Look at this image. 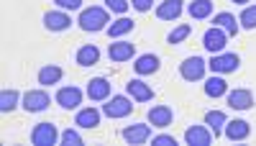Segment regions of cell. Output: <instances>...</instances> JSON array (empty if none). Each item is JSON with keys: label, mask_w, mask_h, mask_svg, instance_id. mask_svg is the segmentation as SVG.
<instances>
[{"label": "cell", "mask_w": 256, "mask_h": 146, "mask_svg": "<svg viewBox=\"0 0 256 146\" xmlns=\"http://www.w3.org/2000/svg\"><path fill=\"white\" fill-rule=\"evenodd\" d=\"M77 24H80L82 31H92V34H95V31H105V28H108L110 16H108V10H105V8L92 6V8H84V10L80 13Z\"/></svg>", "instance_id": "cell-1"}, {"label": "cell", "mask_w": 256, "mask_h": 146, "mask_svg": "<svg viewBox=\"0 0 256 146\" xmlns=\"http://www.w3.org/2000/svg\"><path fill=\"white\" fill-rule=\"evenodd\" d=\"M241 67V56L233 54V52H220V54H212V59L208 62V70L212 74H230Z\"/></svg>", "instance_id": "cell-2"}, {"label": "cell", "mask_w": 256, "mask_h": 146, "mask_svg": "<svg viewBox=\"0 0 256 146\" xmlns=\"http://www.w3.org/2000/svg\"><path fill=\"white\" fill-rule=\"evenodd\" d=\"M134 113V102L128 100L126 95H113L105 100V106H102V116H108L113 120L118 118H126V116H131Z\"/></svg>", "instance_id": "cell-3"}, {"label": "cell", "mask_w": 256, "mask_h": 146, "mask_svg": "<svg viewBox=\"0 0 256 146\" xmlns=\"http://www.w3.org/2000/svg\"><path fill=\"white\" fill-rule=\"evenodd\" d=\"M20 106H24L26 113H41L52 106V98H49L46 90H28L20 98Z\"/></svg>", "instance_id": "cell-4"}, {"label": "cell", "mask_w": 256, "mask_h": 146, "mask_svg": "<svg viewBox=\"0 0 256 146\" xmlns=\"http://www.w3.org/2000/svg\"><path fill=\"white\" fill-rule=\"evenodd\" d=\"M205 70H208V62H205L202 56H187L182 64H180V74H182V80H187V82L202 80V77H205Z\"/></svg>", "instance_id": "cell-5"}, {"label": "cell", "mask_w": 256, "mask_h": 146, "mask_svg": "<svg viewBox=\"0 0 256 146\" xmlns=\"http://www.w3.org/2000/svg\"><path fill=\"white\" fill-rule=\"evenodd\" d=\"M56 141H59V131H56L54 123L44 120V123H38V126H34L31 144H36V146H54Z\"/></svg>", "instance_id": "cell-6"}, {"label": "cell", "mask_w": 256, "mask_h": 146, "mask_svg": "<svg viewBox=\"0 0 256 146\" xmlns=\"http://www.w3.org/2000/svg\"><path fill=\"white\" fill-rule=\"evenodd\" d=\"M228 44V34L218 26H210L205 34H202V46L210 52V54H220Z\"/></svg>", "instance_id": "cell-7"}, {"label": "cell", "mask_w": 256, "mask_h": 146, "mask_svg": "<svg viewBox=\"0 0 256 146\" xmlns=\"http://www.w3.org/2000/svg\"><path fill=\"white\" fill-rule=\"evenodd\" d=\"M120 136H123L126 144H134V146L146 144L152 138V123H134V126H126L120 131Z\"/></svg>", "instance_id": "cell-8"}, {"label": "cell", "mask_w": 256, "mask_h": 146, "mask_svg": "<svg viewBox=\"0 0 256 146\" xmlns=\"http://www.w3.org/2000/svg\"><path fill=\"white\" fill-rule=\"evenodd\" d=\"M82 90L80 88H74V85H70V88H59L56 90V102L64 108V110H74V108H80L82 106Z\"/></svg>", "instance_id": "cell-9"}, {"label": "cell", "mask_w": 256, "mask_h": 146, "mask_svg": "<svg viewBox=\"0 0 256 146\" xmlns=\"http://www.w3.org/2000/svg\"><path fill=\"white\" fill-rule=\"evenodd\" d=\"M212 131L208 126H190L184 131V144L187 146H210L212 144Z\"/></svg>", "instance_id": "cell-10"}, {"label": "cell", "mask_w": 256, "mask_h": 146, "mask_svg": "<svg viewBox=\"0 0 256 146\" xmlns=\"http://www.w3.org/2000/svg\"><path fill=\"white\" fill-rule=\"evenodd\" d=\"M126 92H128V98H134L136 102L154 100V90L148 88L144 80H128V82H126Z\"/></svg>", "instance_id": "cell-11"}, {"label": "cell", "mask_w": 256, "mask_h": 146, "mask_svg": "<svg viewBox=\"0 0 256 146\" xmlns=\"http://www.w3.org/2000/svg\"><path fill=\"white\" fill-rule=\"evenodd\" d=\"M88 98L95 100V102H105L110 98V82L105 77H92L88 82Z\"/></svg>", "instance_id": "cell-12"}, {"label": "cell", "mask_w": 256, "mask_h": 146, "mask_svg": "<svg viewBox=\"0 0 256 146\" xmlns=\"http://www.w3.org/2000/svg\"><path fill=\"white\" fill-rule=\"evenodd\" d=\"M44 26L49 31H67L72 26V18L67 10H49L44 13Z\"/></svg>", "instance_id": "cell-13"}, {"label": "cell", "mask_w": 256, "mask_h": 146, "mask_svg": "<svg viewBox=\"0 0 256 146\" xmlns=\"http://www.w3.org/2000/svg\"><path fill=\"white\" fill-rule=\"evenodd\" d=\"M223 134H226L228 141H246L248 134H251V126H248V120L236 118V120H228V123H226Z\"/></svg>", "instance_id": "cell-14"}, {"label": "cell", "mask_w": 256, "mask_h": 146, "mask_svg": "<svg viewBox=\"0 0 256 146\" xmlns=\"http://www.w3.org/2000/svg\"><path fill=\"white\" fill-rule=\"evenodd\" d=\"M148 123H152L154 128H166V126H172V118H174V113H172V108L169 106H154L152 110H148Z\"/></svg>", "instance_id": "cell-15"}, {"label": "cell", "mask_w": 256, "mask_h": 146, "mask_svg": "<svg viewBox=\"0 0 256 146\" xmlns=\"http://www.w3.org/2000/svg\"><path fill=\"white\" fill-rule=\"evenodd\" d=\"M228 106L233 110H248L254 106V92L246 90V88H238V90H230L228 92Z\"/></svg>", "instance_id": "cell-16"}, {"label": "cell", "mask_w": 256, "mask_h": 146, "mask_svg": "<svg viewBox=\"0 0 256 146\" xmlns=\"http://www.w3.org/2000/svg\"><path fill=\"white\" fill-rule=\"evenodd\" d=\"M134 54H136V46L131 41H113L108 49V56L113 62H128V59H134Z\"/></svg>", "instance_id": "cell-17"}, {"label": "cell", "mask_w": 256, "mask_h": 146, "mask_svg": "<svg viewBox=\"0 0 256 146\" xmlns=\"http://www.w3.org/2000/svg\"><path fill=\"white\" fill-rule=\"evenodd\" d=\"M100 110L98 108H82V110H77V116H74V126H80V128H95V126H100Z\"/></svg>", "instance_id": "cell-18"}, {"label": "cell", "mask_w": 256, "mask_h": 146, "mask_svg": "<svg viewBox=\"0 0 256 146\" xmlns=\"http://www.w3.org/2000/svg\"><path fill=\"white\" fill-rule=\"evenodd\" d=\"M182 0H164V3L156 6V18L162 20H177L182 16Z\"/></svg>", "instance_id": "cell-19"}, {"label": "cell", "mask_w": 256, "mask_h": 146, "mask_svg": "<svg viewBox=\"0 0 256 146\" xmlns=\"http://www.w3.org/2000/svg\"><path fill=\"white\" fill-rule=\"evenodd\" d=\"M159 67H162V62H159V56H156V54H141V56L136 59V64H134V70H136L141 77L159 72Z\"/></svg>", "instance_id": "cell-20"}, {"label": "cell", "mask_w": 256, "mask_h": 146, "mask_svg": "<svg viewBox=\"0 0 256 146\" xmlns=\"http://www.w3.org/2000/svg\"><path fill=\"white\" fill-rule=\"evenodd\" d=\"M100 62V49L95 44H84L77 49V64L80 67H92Z\"/></svg>", "instance_id": "cell-21"}, {"label": "cell", "mask_w": 256, "mask_h": 146, "mask_svg": "<svg viewBox=\"0 0 256 146\" xmlns=\"http://www.w3.org/2000/svg\"><path fill=\"white\" fill-rule=\"evenodd\" d=\"M205 95L208 98H223V95H228V82L220 74L208 77L205 80Z\"/></svg>", "instance_id": "cell-22"}, {"label": "cell", "mask_w": 256, "mask_h": 146, "mask_svg": "<svg viewBox=\"0 0 256 146\" xmlns=\"http://www.w3.org/2000/svg\"><path fill=\"white\" fill-rule=\"evenodd\" d=\"M226 123H228V118H226L223 110H208V113H205V126L212 131V136H216V138L223 134Z\"/></svg>", "instance_id": "cell-23"}, {"label": "cell", "mask_w": 256, "mask_h": 146, "mask_svg": "<svg viewBox=\"0 0 256 146\" xmlns=\"http://www.w3.org/2000/svg\"><path fill=\"white\" fill-rule=\"evenodd\" d=\"M212 24H216L218 28H223L228 36H236V34H238V28H241V26L236 24V16H233V13H226V10H223V13H216Z\"/></svg>", "instance_id": "cell-24"}, {"label": "cell", "mask_w": 256, "mask_h": 146, "mask_svg": "<svg viewBox=\"0 0 256 146\" xmlns=\"http://www.w3.org/2000/svg\"><path fill=\"white\" fill-rule=\"evenodd\" d=\"M62 67H56V64H46V67H41L38 70V85H44V88H52V85H56V82L62 80Z\"/></svg>", "instance_id": "cell-25"}, {"label": "cell", "mask_w": 256, "mask_h": 146, "mask_svg": "<svg viewBox=\"0 0 256 146\" xmlns=\"http://www.w3.org/2000/svg\"><path fill=\"white\" fill-rule=\"evenodd\" d=\"M134 28H136V24H134L131 18H118V20H113V24L105 28V31H108L110 38H120V36H126V34H131Z\"/></svg>", "instance_id": "cell-26"}, {"label": "cell", "mask_w": 256, "mask_h": 146, "mask_svg": "<svg viewBox=\"0 0 256 146\" xmlns=\"http://www.w3.org/2000/svg\"><path fill=\"white\" fill-rule=\"evenodd\" d=\"M187 13L195 20H205V18L212 16V3H210V0H195V3L187 6Z\"/></svg>", "instance_id": "cell-27"}, {"label": "cell", "mask_w": 256, "mask_h": 146, "mask_svg": "<svg viewBox=\"0 0 256 146\" xmlns=\"http://www.w3.org/2000/svg\"><path fill=\"white\" fill-rule=\"evenodd\" d=\"M20 95L18 90H3L0 92V110L3 113H10V110H16L18 108V102H20Z\"/></svg>", "instance_id": "cell-28"}, {"label": "cell", "mask_w": 256, "mask_h": 146, "mask_svg": "<svg viewBox=\"0 0 256 146\" xmlns=\"http://www.w3.org/2000/svg\"><path fill=\"white\" fill-rule=\"evenodd\" d=\"M238 24L244 28H256V6H244V10L238 16Z\"/></svg>", "instance_id": "cell-29"}, {"label": "cell", "mask_w": 256, "mask_h": 146, "mask_svg": "<svg viewBox=\"0 0 256 146\" xmlns=\"http://www.w3.org/2000/svg\"><path fill=\"white\" fill-rule=\"evenodd\" d=\"M190 34H192V28H190L187 24H182V26H177L174 31H169L166 41H169V44H182V41H184Z\"/></svg>", "instance_id": "cell-30"}, {"label": "cell", "mask_w": 256, "mask_h": 146, "mask_svg": "<svg viewBox=\"0 0 256 146\" xmlns=\"http://www.w3.org/2000/svg\"><path fill=\"white\" fill-rule=\"evenodd\" d=\"M59 141H62L64 146H80V144H82V136H80L74 128H67V131L59 134Z\"/></svg>", "instance_id": "cell-31"}, {"label": "cell", "mask_w": 256, "mask_h": 146, "mask_svg": "<svg viewBox=\"0 0 256 146\" xmlns=\"http://www.w3.org/2000/svg\"><path fill=\"white\" fill-rule=\"evenodd\" d=\"M105 6H108V10H113V13H126L128 8H131V0H105Z\"/></svg>", "instance_id": "cell-32"}, {"label": "cell", "mask_w": 256, "mask_h": 146, "mask_svg": "<svg viewBox=\"0 0 256 146\" xmlns=\"http://www.w3.org/2000/svg\"><path fill=\"white\" fill-rule=\"evenodd\" d=\"M59 10H80L84 0H54Z\"/></svg>", "instance_id": "cell-33"}, {"label": "cell", "mask_w": 256, "mask_h": 146, "mask_svg": "<svg viewBox=\"0 0 256 146\" xmlns=\"http://www.w3.org/2000/svg\"><path fill=\"white\" fill-rule=\"evenodd\" d=\"M152 141H154V146H177V138L169 136V134H159V136H154Z\"/></svg>", "instance_id": "cell-34"}, {"label": "cell", "mask_w": 256, "mask_h": 146, "mask_svg": "<svg viewBox=\"0 0 256 146\" xmlns=\"http://www.w3.org/2000/svg\"><path fill=\"white\" fill-rule=\"evenodd\" d=\"M131 6L138 10V13H146V10H152L154 6V0H131Z\"/></svg>", "instance_id": "cell-35"}, {"label": "cell", "mask_w": 256, "mask_h": 146, "mask_svg": "<svg viewBox=\"0 0 256 146\" xmlns=\"http://www.w3.org/2000/svg\"><path fill=\"white\" fill-rule=\"evenodd\" d=\"M230 3H236V6H246V3H251V0H230Z\"/></svg>", "instance_id": "cell-36"}]
</instances>
